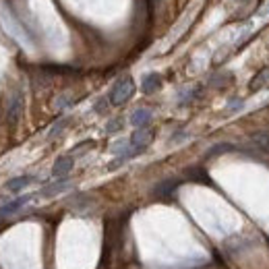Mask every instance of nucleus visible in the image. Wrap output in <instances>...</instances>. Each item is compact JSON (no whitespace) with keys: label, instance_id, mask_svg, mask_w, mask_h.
<instances>
[{"label":"nucleus","instance_id":"nucleus-4","mask_svg":"<svg viewBox=\"0 0 269 269\" xmlns=\"http://www.w3.org/2000/svg\"><path fill=\"white\" fill-rule=\"evenodd\" d=\"M73 168H75V158L73 155H60L58 160L54 162L52 166V176L54 178H66L70 172H73Z\"/></svg>","mask_w":269,"mask_h":269},{"label":"nucleus","instance_id":"nucleus-22","mask_svg":"<svg viewBox=\"0 0 269 269\" xmlns=\"http://www.w3.org/2000/svg\"><path fill=\"white\" fill-rule=\"evenodd\" d=\"M240 108H245V100H238V97H236V100H230V102H228V110H230V112H236V110H240Z\"/></svg>","mask_w":269,"mask_h":269},{"label":"nucleus","instance_id":"nucleus-12","mask_svg":"<svg viewBox=\"0 0 269 269\" xmlns=\"http://www.w3.org/2000/svg\"><path fill=\"white\" fill-rule=\"evenodd\" d=\"M267 83H269V68H261L259 73L251 79L249 89H251V91H259V89H263V87H265Z\"/></svg>","mask_w":269,"mask_h":269},{"label":"nucleus","instance_id":"nucleus-13","mask_svg":"<svg viewBox=\"0 0 269 269\" xmlns=\"http://www.w3.org/2000/svg\"><path fill=\"white\" fill-rule=\"evenodd\" d=\"M68 124H70V118H68V116L58 118V120H56V122L50 126V131H48V139H56V137H60Z\"/></svg>","mask_w":269,"mask_h":269},{"label":"nucleus","instance_id":"nucleus-2","mask_svg":"<svg viewBox=\"0 0 269 269\" xmlns=\"http://www.w3.org/2000/svg\"><path fill=\"white\" fill-rule=\"evenodd\" d=\"M131 141V147L137 151V153H143L149 143L153 141V131L149 129V126H143V129H135V133L129 137Z\"/></svg>","mask_w":269,"mask_h":269},{"label":"nucleus","instance_id":"nucleus-24","mask_svg":"<svg viewBox=\"0 0 269 269\" xmlns=\"http://www.w3.org/2000/svg\"><path fill=\"white\" fill-rule=\"evenodd\" d=\"M155 2H160V0H155Z\"/></svg>","mask_w":269,"mask_h":269},{"label":"nucleus","instance_id":"nucleus-1","mask_svg":"<svg viewBox=\"0 0 269 269\" xmlns=\"http://www.w3.org/2000/svg\"><path fill=\"white\" fill-rule=\"evenodd\" d=\"M135 95V81L126 75V77H120L114 85L110 87L108 91V100L112 106H122L131 100V97Z\"/></svg>","mask_w":269,"mask_h":269},{"label":"nucleus","instance_id":"nucleus-20","mask_svg":"<svg viewBox=\"0 0 269 269\" xmlns=\"http://www.w3.org/2000/svg\"><path fill=\"white\" fill-rule=\"evenodd\" d=\"M93 147V141H83V143H79L73 151H70V155H73V158H77V155H81V153H85L87 149H91Z\"/></svg>","mask_w":269,"mask_h":269},{"label":"nucleus","instance_id":"nucleus-14","mask_svg":"<svg viewBox=\"0 0 269 269\" xmlns=\"http://www.w3.org/2000/svg\"><path fill=\"white\" fill-rule=\"evenodd\" d=\"M199 93H201V89L199 87H191V89H185L180 95H178V104L180 106H185V104H191V102H195L197 97H199Z\"/></svg>","mask_w":269,"mask_h":269},{"label":"nucleus","instance_id":"nucleus-15","mask_svg":"<svg viewBox=\"0 0 269 269\" xmlns=\"http://www.w3.org/2000/svg\"><path fill=\"white\" fill-rule=\"evenodd\" d=\"M236 147L234 145H230V143H218V145H214V147H209L207 149V158H218V155H222V153H230V151H234Z\"/></svg>","mask_w":269,"mask_h":269},{"label":"nucleus","instance_id":"nucleus-8","mask_svg":"<svg viewBox=\"0 0 269 269\" xmlns=\"http://www.w3.org/2000/svg\"><path fill=\"white\" fill-rule=\"evenodd\" d=\"M162 87V77L160 73H147L143 79H141V91L145 95H151Z\"/></svg>","mask_w":269,"mask_h":269},{"label":"nucleus","instance_id":"nucleus-11","mask_svg":"<svg viewBox=\"0 0 269 269\" xmlns=\"http://www.w3.org/2000/svg\"><path fill=\"white\" fill-rule=\"evenodd\" d=\"M176 189H178V180H174V178H166V180H162V182H158V185H155L153 193L158 195V197H168V195L176 193Z\"/></svg>","mask_w":269,"mask_h":269},{"label":"nucleus","instance_id":"nucleus-17","mask_svg":"<svg viewBox=\"0 0 269 269\" xmlns=\"http://www.w3.org/2000/svg\"><path fill=\"white\" fill-rule=\"evenodd\" d=\"M124 129V118H112L108 124H106V133L108 135H112V133H118V131H122Z\"/></svg>","mask_w":269,"mask_h":269},{"label":"nucleus","instance_id":"nucleus-9","mask_svg":"<svg viewBox=\"0 0 269 269\" xmlns=\"http://www.w3.org/2000/svg\"><path fill=\"white\" fill-rule=\"evenodd\" d=\"M151 110L149 108H137L133 114H131V118H129V122L135 126V129H143V126H149V122H151Z\"/></svg>","mask_w":269,"mask_h":269},{"label":"nucleus","instance_id":"nucleus-19","mask_svg":"<svg viewBox=\"0 0 269 269\" xmlns=\"http://www.w3.org/2000/svg\"><path fill=\"white\" fill-rule=\"evenodd\" d=\"M110 106H112V104H110V100H108V95H106V97H100V100L95 102V106H93V112H95V114H104V112H106Z\"/></svg>","mask_w":269,"mask_h":269},{"label":"nucleus","instance_id":"nucleus-5","mask_svg":"<svg viewBox=\"0 0 269 269\" xmlns=\"http://www.w3.org/2000/svg\"><path fill=\"white\" fill-rule=\"evenodd\" d=\"M70 189V180L68 178H56L54 182L46 185L44 189H39V197H44V199H50V197H56V195H62Z\"/></svg>","mask_w":269,"mask_h":269},{"label":"nucleus","instance_id":"nucleus-23","mask_svg":"<svg viewBox=\"0 0 269 269\" xmlns=\"http://www.w3.org/2000/svg\"><path fill=\"white\" fill-rule=\"evenodd\" d=\"M185 137H187V133H185V131H178V133H174L172 137H170V143H180V141L185 139Z\"/></svg>","mask_w":269,"mask_h":269},{"label":"nucleus","instance_id":"nucleus-6","mask_svg":"<svg viewBox=\"0 0 269 269\" xmlns=\"http://www.w3.org/2000/svg\"><path fill=\"white\" fill-rule=\"evenodd\" d=\"M23 112V93L21 91H12L8 97V104H6V118L10 122H17L19 116Z\"/></svg>","mask_w":269,"mask_h":269},{"label":"nucleus","instance_id":"nucleus-16","mask_svg":"<svg viewBox=\"0 0 269 269\" xmlns=\"http://www.w3.org/2000/svg\"><path fill=\"white\" fill-rule=\"evenodd\" d=\"M232 81V75L230 73H220V75H214V77H211L209 79V87H224V85L226 83H230Z\"/></svg>","mask_w":269,"mask_h":269},{"label":"nucleus","instance_id":"nucleus-10","mask_svg":"<svg viewBox=\"0 0 269 269\" xmlns=\"http://www.w3.org/2000/svg\"><path fill=\"white\" fill-rule=\"evenodd\" d=\"M68 205L73 207L75 211H79V214H83V211H87V209L93 207V199L89 195H85V193H77V195H73L68 199Z\"/></svg>","mask_w":269,"mask_h":269},{"label":"nucleus","instance_id":"nucleus-3","mask_svg":"<svg viewBox=\"0 0 269 269\" xmlns=\"http://www.w3.org/2000/svg\"><path fill=\"white\" fill-rule=\"evenodd\" d=\"M31 199H33V195H21L17 199H10L4 205H0V220H6V218H12L15 214H19Z\"/></svg>","mask_w":269,"mask_h":269},{"label":"nucleus","instance_id":"nucleus-18","mask_svg":"<svg viewBox=\"0 0 269 269\" xmlns=\"http://www.w3.org/2000/svg\"><path fill=\"white\" fill-rule=\"evenodd\" d=\"M68 106H73V97H70V95H58V97H56V100H54V108L56 110H64V108H68Z\"/></svg>","mask_w":269,"mask_h":269},{"label":"nucleus","instance_id":"nucleus-21","mask_svg":"<svg viewBox=\"0 0 269 269\" xmlns=\"http://www.w3.org/2000/svg\"><path fill=\"white\" fill-rule=\"evenodd\" d=\"M253 141L257 143L259 147H267L269 145V135L267 133H257V135H253Z\"/></svg>","mask_w":269,"mask_h":269},{"label":"nucleus","instance_id":"nucleus-7","mask_svg":"<svg viewBox=\"0 0 269 269\" xmlns=\"http://www.w3.org/2000/svg\"><path fill=\"white\" fill-rule=\"evenodd\" d=\"M33 182H35V176H31V174H23V176H15V178L6 180L4 189L10 191V193H21L23 189H27L29 185H33Z\"/></svg>","mask_w":269,"mask_h":269}]
</instances>
